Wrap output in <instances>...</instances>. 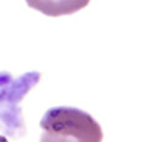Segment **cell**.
I'll use <instances>...</instances> for the list:
<instances>
[{
  "label": "cell",
  "instance_id": "1",
  "mask_svg": "<svg viewBox=\"0 0 158 142\" xmlns=\"http://www.w3.org/2000/svg\"><path fill=\"white\" fill-rule=\"evenodd\" d=\"M40 126L42 141H89L100 142L102 130L88 112L69 106L51 107L43 115Z\"/></svg>",
  "mask_w": 158,
  "mask_h": 142
},
{
  "label": "cell",
  "instance_id": "2",
  "mask_svg": "<svg viewBox=\"0 0 158 142\" xmlns=\"http://www.w3.org/2000/svg\"><path fill=\"white\" fill-rule=\"evenodd\" d=\"M41 73L27 72L12 78L9 72H0V131L7 137H21L26 132L21 101L38 83Z\"/></svg>",
  "mask_w": 158,
  "mask_h": 142
},
{
  "label": "cell",
  "instance_id": "3",
  "mask_svg": "<svg viewBox=\"0 0 158 142\" xmlns=\"http://www.w3.org/2000/svg\"><path fill=\"white\" fill-rule=\"evenodd\" d=\"M90 0H26L27 5L47 16L72 15L84 9Z\"/></svg>",
  "mask_w": 158,
  "mask_h": 142
},
{
  "label": "cell",
  "instance_id": "4",
  "mask_svg": "<svg viewBox=\"0 0 158 142\" xmlns=\"http://www.w3.org/2000/svg\"><path fill=\"white\" fill-rule=\"evenodd\" d=\"M7 138L5 137V136H0V141H6Z\"/></svg>",
  "mask_w": 158,
  "mask_h": 142
}]
</instances>
